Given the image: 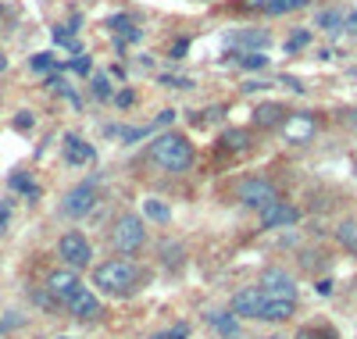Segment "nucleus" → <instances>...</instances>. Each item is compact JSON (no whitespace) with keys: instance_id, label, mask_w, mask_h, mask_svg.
Listing matches in <instances>:
<instances>
[{"instance_id":"f257e3e1","label":"nucleus","mask_w":357,"mask_h":339,"mask_svg":"<svg viewBox=\"0 0 357 339\" xmlns=\"http://www.w3.org/2000/svg\"><path fill=\"white\" fill-rule=\"evenodd\" d=\"M193 143L183 136V133H161L154 136L151 143V165H158L161 172L168 175H178V172H190L193 168Z\"/></svg>"},{"instance_id":"f03ea898","label":"nucleus","mask_w":357,"mask_h":339,"mask_svg":"<svg viewBox=\"0 0 357 339\" xmlns=\"http://www.w3.org/2000/svg\"><path fill=\"white\" fill-rule=\"evenodd\" d=\"M93 286L107 296H126L139 286V268L129 257H111L93 268Z\"/></svg>"},{"instance_id":"7ed1b4c3","label":"nucleus","mask_w":357,"mask_h":339,"mask_svg":"<svg viewBox=\"0 0 357 339\" xmlns=\"http://www.w3.org/2000/svg\"><path fill=\"white\" fill-rule=\"evenodd\" d=\"M146 243V229H143V218L139 214H122L111 229V246L118 254H136L139 246Z\"/></svg>"},{"instance_id":"20e7f679","label":"nucleus","mask_w":357,"mask_h":339,"mask_svg":"<svg viewBox=\"0 0 357 339\" xmlns=\"http://www.w3.org/2000/svg\"><path fill=\"white\" fill-rule=\"evenodd\" d=\"M236 200H240L243 207H250V211H264L268 204L279 200V190L268 179L254 175V179H243L240 186H236Z\"/></svg>"},{"instance_id":"39448f33","label":"nucleus","mask_w":357,"mask_h":339,"mask_svg":"<svg viewBox=\"0 0 357 339\" xmlns=\"http://www.w3.org/2000/svg\"><path fill=\"white\" fill-rule=\"evenodd\" d=\"M93 204H97V179H86V182H79V186H72L65 193L61 214L65 218H86V214L93 211Z\"/></svg>"},{"instance_id":"423d86ee","label":"nucleus","mask_w":357,"mask_h":339,"mask_svg":"<svg viewBox=\"0 0 357 339\" xmlns=\"http://www.w3.org/2000/svg\"><path fill=\"white\" fill-rule=\"evenodd\" d=\"M57 254H61V261L68 268H86L89 261H93V246H89V239L82 232H65L61 239H57Z\"/></svg>"},{"instance_id":"0eeeda50","label":"nucleus","mask_w":357,"mask_h":339,"mask_svg":"<svg viewBox=\"0 0 357 339\" xmlns=\"http://www.w3.org/2000/svg\"><path fill=\"white\" fill-rule=\"evenodd\" d=\"M257 286L264 289V296H272V300H296V279L289 271H282V268H264Z\"/></svg>"},{"instance_id":"6e6552de","label":"nucleus","mask_w":357,"mask_h":339,"mask_svg":"<svg viewBox=\"0 0 357 339\" xmlns=\"http://www.w3.org/2000/svg\"><path fill=\"white\" fill-rule=\"evenodd\" d=\"M79 289H82V282H79L75 268H57V271H50V279H47V293H50L57 303H68Z\"/></svg>"},{"instance_id":"1a4fd4ad","label":"nucleus","mask_w":357,"mask_h":339,"mask_svg":"<svg viewBox=\"0 0 357 339\" xmlns=\"http://www.w3.org/2000/svg\"><path fill=\"white\" fill-rule=\"evenodd\" d=\"M264 300H268V296H264V289H261V286H243L240 293L232 296V303H229V307H232V315H236V318H250V322H257Z\"/></svg>"},{"instance_id":"9d476101","label":"nucleus","mask_w":357,"mask_h":339,"mask_svg":"<svg viewBox=\"0 0 357 339\" xmlns=\"http://www.w3.org/2000/svg\"><path fill=\"white\" fill-rule=\"evenodd\" d=\"M301 222V211L286 200H275L261 211V229H286V225H296Z\"/></svg>"},{"instance_id":"9b49d317","label":"nucleus","mask_w":357,"mask_h":339,"mask_svg":"<svg viewBox=\"0 0 357 339\" xmlns=\"http://www.w3.org/2000/svg\"><path fill=\"white\" fill-rule=\"evenodd\" d=\"M65 307H68V315H72V318H82V322H89V318H97V315H100V300H97V293H93V289H86V286H82Z\"/></svg>"},{"instance_id":"f8f14e48","label":"nucleus","mask_w":357,"mask_h":339,"mask_svg":"<svg viewBox=\"0 0 357 339\" xmlns=\"http://www.w3.org/2000/svg\"><path fill=\"white\" fill-rule=\"evenodd\" d=\"M293 303H296V300H272V296H268L264 307H261V315H257V322H268V325L289 322V318H293Z\"/></svg>"},{"instance_id":"ddd939ff","label":"nucleus","mask_w":357,"mask_h":339,"mask_svg":"<svg viewBox=\"0 0 357 339\" xmlns=\"http://www.w3.org/2000/svg\"><path fill=\"white\" fill-rule=\"evenodd\" d=\"M282 133H286V140H293V143H304V140L314 136V118H311V114H293V118L282 121Z\"/></svg>"},{"instance_id":"4468645a","label":"nucleus","mask_w":357,"mask_h":339,"mask_svg":"<svg viewBox=\"0 0 357 339\" xmlns=\"http://www.w3.org/2000/svg\"><path fill=\"white\" fill-rule=\"evenodd\" d=\"M93 158H97V153H93V146H89L86 140H79L75 133L65 136V161L68 165H89Z\"/></svg>"},{"instance_id":"2eb2a0df","label":"nucleus","mask_w":357,"mask_h":339,"mask_svg":"<svg viewBox=\"0 0 357 339\" xmlns=\"http://www.w3.org/2000/svg\"><path fill=\"white\" fill-rule=\"evenodd\" d=\"M207 325H211L218 336H225V339L240 336V318H236L232 311H211V315H207Z\"/></svg>"},{"instance_id":"dca6fc26","label":"nucleus","mask_w":357,"mask_h":339,"mask_svg":"<svg viewBox=\"0 0 357 339\" xmlns=\"http://www.w3.org/2000/svg\"><path fill=\"white\" fill-rule=\"evenodd\" d=\"M314 0H272L264 11L268 15H286V11H301V8H311Z\"/></svg>"},{"instance_id":"f3484780","label":"nucleus","mask_w":357,"mask_h":339,"mask_svg":"<svg viewBox=\"0 0 357 339\" xmlns=\"http://www.w3.org/2000/svg\"><path fill=\"white\" fill-rule=\"evenodd\" d=\"M143 214H146L151 222H168V218H172V211H168L161 200H143Z\"/></svg>"},{"instance_id":"a211bd4d","label":"nucleus","mask_w":357,"mask_h":339,"mask_svg":"<svg viewBox=\"0 0 357 339\" xmlns=\"http://www.w3.org/2000/svg\"><path fill=\"white\" fill-rule=\"evenodd\" d=\"M336 239L347 246V250H357V222H343L336 229Z\"/></svg>"},{"instance_id":"6ab92c4d","label":"nucleus","mask_w":357,"mask_h":339,"mask_svg":"<svg viewBox=\"0 0 357 339\" xmlns=\"http://www.w3.org/2000/svg\"><path fill=\"white\" fill-rule=\"evenodd\" d=\"M240 65L243 68H268V57H264V50H247L240 57Z\"/></svg>"},{"instance_id":"aec40b11","label":"nucleus","mask_w":357,"mask_h":339,"mask_svg":"<svg viewBox=\"0 0 357 339\" xmlns=\"http://www.w3.org/2000/svg\"><path fill=\"white\" fill-rule=\"evenodd\" d=\"M236 43H243V47H268V33H264V29H257V33H243V36H236Z\"/></svg>"},{"instance_id":"412c9836","label":"nucleus","mask_w":357,"mask_h":339,"mask_svg":"<svg viewBox=\"0 0 357 339\" xmlns=\"http://www.w3.org/2000/svg\"><path fill=\"white\" fill-rule=\"evenodd\" d=\"M257 126H275V121H279V107L275 104H268V107H257Z\"/></svg>"},{"instance_id":"4be33fe9","label":"nucleus","mask_w":357,"mask_h":339,"mask_svg":"<svg viewBox=\"0 0 357 339\" xmlns=\"http://www.w3.org/2000/svg\"><path fill=\"white\" fill-rule=\"evenodd\" d=\"M340 22H343L340 11H321V15H318V25H321V29H340Z\"/></svg>"},{"instance_id":"5701e85b","label":"nucleus","mask_w":357,"mask_h":339,"mask_svg":"<svg viewBox=\"0 0 357 339\" xmlns=\"http://www.w3.org/2000/svg\"><path fill=\"white\" fill-rule=\"evenodd\" d=\"M154 339H190V332H186V325H175V329H168V332H158Z\"/></svg>"},{"instance_id":"b1692460","label":"nucleus","mask_w":357,"mask_h":339,"mask_svg":"<svg viewBox=\"0 0 357 339\" xmlns=\"http://www.w3.org/2000/svg\"><path fill=\"white\" fill-rule=\"evenodd\" d=\"M93 93H97L100 100H107V97H111V86H107V79H104V75H97V79H93Z\"/></svg>"},{"instance_id":"393cba45","label":"nucleus","mask_w":357,"mask_h":339,"mask_svg":"<svg viewBox=\"0 0 357 339\" xmlns=\"http://www.w3.org/2000/svg\"><path fill=\"white\" fill-rule=\"evenodd\" d=\"M161 82H165V86H172V89H190V86H193L190 79H175V75H165Z\"/></svg>"},{"instance_id":"a878e982","label":"nucleus","mask_w":357,"mask_h":339,"mask_svg":"<svg viewBox=\"0 0 357 339\" xmlns=\"http://www.w3.org/2000/svg\"><path fill=\"white\" fill-rule=\"evenodd\" d=\"M50 68V54H40V57H33V72H47Z\"/></svg>"},{"instance_id":"bb28decb","label":"nucleus","mask_w":357,"mask_h":339,"mask_svg":"<svg viewBox=\"0 0 357 339\" xmlns=\"http://www.w3.org/2000/svg\"><path fill=\"white\" fill-rule=\"evenodd\" d=\"M304 43H307V33H296V36H289V43H286V47H289V50H301Z\"/></svg>"},{"instance_id":"cd10ccee","label":"nucleus","mask_w":357,"mask_h":339,"mask_svg":"<svg viewBox=\"0 0 357 339\" xmlns=\"http://www.w3.org/2000/svg\"><path fill=\"white\" fill-rule=\"evenodd\" d=\"M225 143H229V146H243V143H247V133H229Z\"/></svg>"},{"instance_id":"c85d7f7f","label":"nucleus","mask_w":357,"mask_h":339,"mask_svg":"<svg viewBox=\"0 0 357 339\" xmlns=\"http://www.w3.org/2000/svg\"><path fill=\"white\" fill-rule=\"evenodd\" d=\"M8 218H11V207H0V232H4V225H8Z\"/></svg>"},{"instance_id":"c756f323","label":"nucleus","mask_w":357,"mask_h":339,"mask_svg":"<svg viewBox=\"0 0 357 339\" xmlns=\"http://www.w3.org/2000/svg\"><path fill=\"white\" fill-rule=\"evenodd\" d=\"M186 47H190V43H186V40H178V43H175V47H172V54H175V57H183V54H186Z\"/></svg>"},{"instance_id":"7c9ffc66","label":"nucleus","mask_w":357,"mask_h":339,"mask_svg":"<svg viewBox=\"0 0 357 339\" xmlns=\"http://www.w3.org/2000/svg\"><path fill=\"white\" fill-rule=\"evenodd\" d=\"M247 4H250V8H268L272 0H247Z\"/></svg>"},{"instance_id":"2f4dec72","label":"nucleus","mask_w":357,"mask_h":339,"mask_svg":"<svg viewBox=\"0 0 357 339\" xmlns=\"http://www.w3.org/2000/svg\"><path fill=\"white\" fill-rule=\"evenodd\" d=\"M296 339H314V332H307V329H304V332H296Z\"/></svg>"},{"instance_id":"473e14b6","label":"nucleus","mask_w":357,"mask_h":339,"mask_svg":"<svg viewBox=\"0 0 357 339\" xmlns=\"http://www.w3.org/2000/svg\"><path fill=\"white\" fill-rule=\"evenodd\" d=\"M4 68H8V57H4V54H0V72H4Z\"/></svg>"},{"instance_id":"72a5a7b5","label":"nucleus","mask_w":357,"mask_h":339,"mask_svg":"<svg viewBox=\"0 0 357 339\" xmlns=\"http://www.w3.org/2000/svg\"><path fill=\"white\" fill-rule=\"evenodd\" d=\"M350 121H354V126H357V111H350Z\"/></svg>"}]
</instances>
